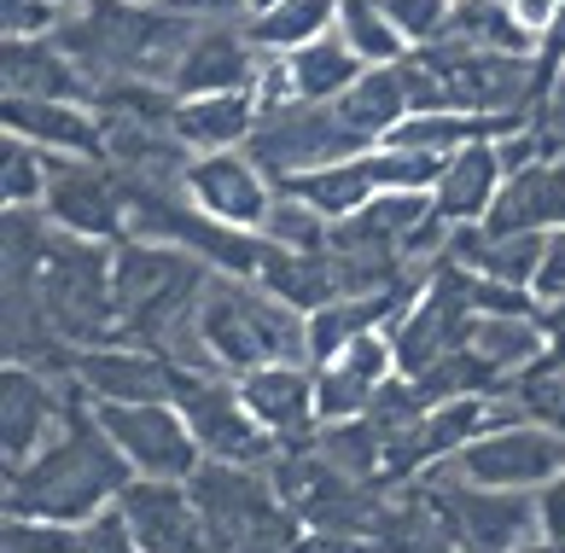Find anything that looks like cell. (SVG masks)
Wrapping results in <instances>:
<instances>
[{
	"instance_id": "cell-1",
	"label": "cell",
	"mask_w": 565,
	"mask_h": 553,
	"mask_svg": "<svg viewBox=\"0 0 565 553\" xmlns=\"http://www.w3.org/2000/svg\"><path fill=\"white\" fill-rule=\"evenodd\" d=\"M129 483H135V466L122 460V449L106 437L94 402L76 391L71 408H65V425H58V437L30 466L7 472V513L82 530V524H94L99 513H111Z\"/></svg>"
},
{
	"instance_id": "cell-2",
	"label": "cell",
	"mask_w": 565,
	"mask_h": 553,
	"mask_svg": "<svg viewBox=\"0 0 565 553\" xmlns=\"http://www.w3.org/2000/svg\"><path fill=\"white\" fill-rule=\"evenodd\" d=\"M204 24L163 12L158 0H88L82 12H65L53 41L76 59V71L94 88H117V82H152L170 88L175 65L199 41Z\"/></svg>"
},
{
	"instance_id": "cell-3",
	"label": "cell",
	"mask_w": 565,
	"mask_h": 553,
	"mask_svg": "<svg viewBox=\"0 0 565 553\" xmlns=\"http://www.w3.org/2000/svg\"><path fill=\"white\" fill-rule=\"evenodd\" d=\"M211 263L181 245L158 240H122L111 263V297H117V344L140 350H170L181 332L199 327V304L211 286Z\"/></svg>"
},
{
	"instance_id": "cell-4",
	"label": "cell",
	"mask_w": 565,
	"mask_h": 553,
	"mask_svg": "<svg viewBox=\"0 0 565 553\" xmlns=\"http://www.w3.org/2000/svg\"><path fill=\"white\" fill-rule=\"evenodd\" d=\"M199 338L234 379L280 361H309V315L280 304L245 274H211L199 304Z\"/></svg>"
},
{
	"instance_id": "cell-5",
	"label": "cell",
	"mask_w": 565,
	"mask_h": 553,
	"mask_svg": "<svg viewBox=\"0 0 565 553\" xmlns=\"http://www.w3.org/2000/svg\"><path fill=\"white\" fill-rule=\"evenodd\" d=\"M204 519V553H298L303 524L280 501L268 466H227L204 460L186 478Z\"/></svg>"
},
{
	"instance_id": "cell-6",
	"label": "cell",
	"mask_w": 565,
	"mask_h": 553,
	"mask_svg": "<svg viewBox=\"0 0 565 553\" xmlns=\"http://www.w3.org/2000/svg\"><path fill=\"white\" fill-rule=\"evenodd\" d=\"M426 489H431V507L449 524L460 553H525L542 542V496L467 483L449 466H431Z\"/></svg>"
},
{
	"instance_id": "cell-7",
	"label": "cell",
	"mask_w": 565,
	"mask_h": 553,
	"mask_svg": "<svg viewBox=\"0 0 565 553\" xmlns=\"http://www.w3.org/2000/svg\"><path fill=\"white\" fill-rule=\"evenodd\" d=\"M250 163L263 169L268 181H291V176H309V169H332V163H355L373 152L367 135L350 129V117L332 105H286V111H268L257 123V135L245 140Z\"/></svg>"
},
{
	"instance_id": "cell-8",
	"label": "cell",
	"mask_w": 565,
	"mask_h": 553,
	"mask_svg": "<svg viewBox=\"0 0 565 553\" xmlns=\"http://www.w3.org/2000/svg\"><path fill=\"white\" fill-rule=\"evenodd\" d=\"M175 408L186 419V432L199 437L204 460L268 466L286 449V443L263 432V419L239 396V379H227V373H175Z\"/></svg>"
},
{
	"instance_id": "cell-9",
	"label": "cell",
	"mask_w": 565,
	"mask_h": 553,
	"mask_svg": "<svg viewBox=\"0 0 565 553\" xmlns=\"http://www.w3.org/2000/svg\"><path fill=\"white\" fill-rule=\"evenodd\" d=\"M41 210L82 240L122 245L129 240V187L106 158H53L47 152V199Z\"/></svg>"
},
{
	"instance_id": "cell-10",
	"label": "cell",
	"mask_w": 565,
	"mask_h": 553,
	"mask_svg": "<svg viewBox=\"0 0 565 553\" xmlns=\"http://www.w3.org/2000/svg\"><path fill=\"white\" fill-rule=\"evenodd\" d=\"M455 478L484 483V489H525L542 496L554 478H565V437L542 432V425L519 419V425H490L478 443H467L455 460H444Z\"/></svg>"
},
{
	"instance_id": "cell-11",
	"label": "cell",
	"mask_w": 565,
	"mask_h": 553,
	"mask_svg": "<svg viewBox=\"0 0 565 553\" xmlns=\"http://www.w3.org/2000/svg\"><path fill=\"white\" fill-rule=\"evenodd\" d=\"M106 437L122 449V460L135 466V478H170L186 483L204 466L199 437L186 432V419L175 402H146V408H122V402H94Z\"/></svg>"
},
{
	"instance_id": "cell-12",
	"label": "cell",
	"mask_w": 565,
	"mask_h": 553,
	"mask_svg": "<svg viewBox=\"0 0 565 553\" xmlns=\"http://www.w3.org/2000/svg\"><path fill=\"white\" fill-rule=\"evenodd\" d=\"M71 396H76V379L58 391V373L7 368V379H0V455H7V472L30 466L58 437Z\"/></svg>"
},
{
	"instance_id": "cell-13",
	"label": "cell",
	"mask_w": 565,
	"mask_h": 553,
	"mask_svg": "<svg viewBox=\"0 0 565 553\" xmlns=\"http://www.w3.org/2000/svg\"><path fill=\"white\" fill-rule=\"evenodd\" d=\"M71 379L88 402H122V408H146V402H175V368L158 350L140 344H94L71 355Z\"/></svg>"
},
{
	"instance_id": "cell-14",
	"label": "cell",
	"mask_w": 565,
	"mask_h": 553,
	"mask_svg": "<svg viewBox=\"0 0 565 553\" xmlns=\"http://www.w3.org/2000/svg\"><path fill=\"white\" fill-rule=\"evenodd\" d=\"M186 199H193L204 216H216V222L239 227V233H257L268 204H275V181L250 163L245 146L239 152H204V158H193V169H186Z\"/></svg>"
},
{
	"instance_id": "cell-15",
	"label": "cell",
	"mask_w": 565,
	"mask_h": 553,
	"mask_svg": "<svg viewBox=\"0 0 565 553\" xmlns=\"http://www.w3.org/2000/svg\"><path fill=\"white\" fill-rule=\"evenodd\" d=\"M117 513L135 530L140 553H204V519H199V501L186 483L135 478L117 496Z\"/></svg>"
},
{
	"instance_id": "cell-16",
	"label": "cell",
	"mask_w": 565,
	"mask_h": 553,
	"mask_svg": "<svg viewBox=\"0 0 565 553\" xmlns=\"http://www.w3.org/2000/svg\"><path fill=\"white\" fill-rule=\"evenodd\" d=\"M268 65V53L250 41L245 24H222V30H199V41L186 47V59L170 76L175 99H204V94H250Z\"/></svg>"
},
{
	"instance_id": "cell-17",
	"label": "cell",
	"mask_w": 565,
	"mask_h": 553,
	"mask_svg": "<svg viewBox=\"0 0 565 553\" xmlns=\"http://www.w3.org/2000/svg\"><path fill=\"white\" fill-rule=\"evenodd\" d=\"M245 408L263 419V432L275 443H309L321 432V408H316V361H280V368H257L239 379Z\"/></svg>"
},
{
	"instance_id": "cell-18",
	"label": "cell",
	"mask_w": 565,
	"mask_h": 553,
	"mask_svg": "<svg viewBox=\"0 0 565 553\" xmlns=\"http://www.w3.org/2000/svg\"><path fill=\"white\" fill-rule=\"evenodd\" d=\"M7 135L41 146L53 158H106V117L76 99H0Z\"/></svg>"
},
{
	"instance_id": "cell-19",
	"label": "cell",
	"mask_w": 565,
	"mask_h": 553,
	"mask_svg": "<svg viewBox=\"0 0 565 553\" xmlns=\"http://www.w3.org/2000/svg\"><path fill=\"white\" fill-rule=\"evenodd\" d=\"M0 76H7V99H76V105L99 99V88L76 71V59L58 47L53 35L7 41V53H0Z\"/></svg>"
},
{
	"instance_id": "cell-20",
	"label": "cell",
	"mask_w": 565,
	"mask_h": 553,
	"mask_svg": "<svg viewBox=\"0 0 565 553\" xmlns=\"http://www.w3.org/2000/svg\"><path fill=\"white\" fill-rule=\"evenodd\" d=\"M542 251H548V233H495L484 222L449 233V257L460 268L484 274V280H501V286H519V291H536Z\"/></svg>"
},
{
	"instance_id": "cell-21",
	"label": "cell",
	"mask_w": 565,
	"mask_h": 553,
	"mask_svg": "<svg viewBox=\"0 0 565 553\" xmlns=\"http://www.w3.org/2000/svg\"><path fill=\"white\" fill-rule=\"evenodd\" d=\"M501 187H508V169H501V158H495V140H478V146H460V152L444 163V176H437V187H431V204L449 227H472L495 210Z\"/></svg>"
},
{
	"instance_id": "cell-22",
	"label": "cell",
	"mask_w": 565,
	"mask_h": 553,
	"mask_svg": "<svg viewBox=\"0 0 565 553\" xmlns=\"http://www.w3.org/2000/svg\"><path fill=\"white\" fill-rule=\"evenodd\" d=\"M484 227H495V233H559L565 227V158H542L531 169H519V176H508Z\"/></svg>"
},
{
	"instance_id": "cell-23",
	"label": "cell",
	"mask_w": 565,
	"mask_h": 553,
	"mask_svg": "<svg viewBox=\"0 0 565 553\" xmlns=\"http://www.w3.org/2000/svg\"><path fill=\"white\" fill-rule=\"evenodd\" d=\"M250 280H257L263 291H275L280 304H291L298 315H316L339 297V274H332L327 251H286V245H268V240L257 251V274H250Z\"/></svg>"
},
{
	"instance_id": "cell-24",
	"label": "cell",
	"mask_w": 565,
	"mask_h": 553,
	"mask_svg": "<svg viewBox=\"0 0 565 553\" xmlns=\"http://www.w3.org/2000/svg\"><path fill=\"white\" fill-rule=\"evenodd\" d=\"M257 123H263L257 88L250 94H204V99H181L175 135L204 158V152H239V146L257 135Z\"/></svg>"
},
{
	"instance_id": "cell-25",
	"label": "cell",
	"mask_w": 565,
	"mask_h": 553,
	"mask_svg": "<svg viewBox=\"0 0 565 553\" xmlns=\"http://www.w3.org/2000/svg\"><path fill=\"white\" fill-rule=\"evenodd\" d=\"M286 76H291V94L303 105H332L367 76V65L355 59L350 41L332 30L321 41H309V47H298V53H286Z\"/></svg>"
},
{
	"instance_id": "cell-26",
	"label": "cell",
	"mask_w": 565,
	"mask_h": 553,
	"mask_svg": "<svg viewBox=\"0 0 565 553\" xmlns=\"http://www.w3.org/2000/svg\"><path fill=\"white\" fill-rule=\"evenodd\" d=\"M275 193H291V199H303L316 216L327 222H350L355 210H367L373 199H380V181H373V169L367 158H355V163H332V169H309V176H291L280 181Z\"/></svg>"
},
{
	"instance_id": "cell-27",
	"label": "cell",
	"mask_w": 565,
	"mask_h": 553,
	"mask_svg": "<svg viewBox=\"0 0 565 553\" xmlns=\"http://www.w3.org/2000/svg\"><path fill=\"white\" fill-rule=\"evenodd\" d=\"M250 41L268 53V59H286L339 30V0H275V7L250 12Z\"/></svg>"
},
{
	"instance_id": "cell-28",
	"label": "cell",
	"mask_w": 565,
	"mask_h": 553,
	"mask_svg": "<svg viewBox=\"0 0 565 553\" xmlns=\"http://www.w3.org/2000/svg\"><path fill=\"white\" fill-rule=\"evenodd\" d=\"M437 41H460V47H490V53H519L536 59V35L513 18L508 0H455V18Z\"/></svg>"
},
{
	"instance_id": "cell-29",
	"label": "cell",
	"mask_w": 565,
	"mask_h": 553,
	"mask_svg": "<svg viewBox=\"0 0 565 553\" xmlns=\"http://www.w3.org/2000/svg\"><path fill=\"white\" fill-rule=\"evenodd\" d=\"M339 35L355 47V59H362L367 71L403 65V59L414 53V47H408V35L385 18L380 0H339Z\"/></svg>"
},
{
	"instance_id": "cell-30",
	"label": "cell",
	"mask_w": 565,
	"mask_h": 553,
	"mask_svg": "<svg viewBox=\"0 0 565 553\" xmlns=\"http://www.w3.org/2000/svg\"><path fill=\"white\" fill-rule=\"evenodd\" d=\"M501 396L519 408V419H531V425H542V432L565 437V368H559V361L542 355L536 368L508 379V391H501Z\"/></svg>"
},
{
	"instance_id": "cell-31",
	"label": "cell",
	"mask_w": 565,
	"mask_h": 553,
	"mask_svg": "<svg viewBox=\"0 0 565 553\" xmlns=\"http://www.w3.org/2000/svg\"><path fill=\"white\" fill-rule=\"evenodd\" d=\"M0 199H7V210H41V199H47V152L41 146L7 135V146H0Z\"/></svg>"
},
{
	"instance_id": "cell-32",
	"label": "cell",
	"mask_w": 565,
	"mask_h": 553,
	"mask_svg": "<svg viewBox=\"0 0 565 553\" xmlns=\"http://www.w3.org/2000/svg\"><path fill=\"white\" fill-rule=\"evenodd\" d=\"M263 240L268 245H286V251H327L332 240V222L316 216L303 199H291V193H275V204H268V216H263Z\"/></svg>"
},
{
	"instance_id": "cell-33",
	"label": "cell",
	"mask_w": 565,
	"mask_h": 553,
	"mask_svg": "<svg viewBox=\"0 0 565 553\" xmlns=\"http://www.w3.org/2000/svg\"><path fill=\"white\" fill-rule=\"evenodd\" d=\"M449 158H431V152H408V146H380L367 152V169L380 181V193H431L437 176H444Z\"/></svg>"
},
{
	"instance_id": "cell-34",
	"label": "cell",
	"mask_w": 565,
	"mask_h": 553,
	"mask_svg": "<svg viewBox=\"0 0 565 553\" xmlns=\"http://www.w3.org/2000/svg\"><path fill=\"white\" fill-rule=\"evenodd\" d=\"M380 7H385L391 24L408 35V47H431L455 18V0H380Z\"/></svg>"
},
{
	"instance_id": "cell-35",
	"label": "cell",
	"mask_w": 565,
	"mask_h": 553,
	"mask_svg": "<svg viewBox=\"0 0 565 553\" xmlns=\"http://www.w3.org/2000/svg\"><path fill=\"white\" fill-rule=\"evenodd\" d=\"M76 536H82V530H71V524L12 519L7 513V536H0V547H7V553H76Z\"/></svg>"
},
{
	"instance_id": "cell-36",
	"label": "cell",
	"mask_w": 565,
	"mask_h": 553,
	"mask_svg": "<svg viewBox=\"0 0 565 553\" xmlns=\"http://www.w3.org/2000/svg\"><path fill=\"white\" fill-rule=\"evenodd\" d=\"M58 24H65L58 0H0V30H7V41H41Z\"/></svg>"
},
{
	"instance_id": "cell-37",
	"label": "cell",
	"mask_w": 565,
	"mask_h": 553,
	"mask_svg": "<svg viewBox=\"0 0 565 553\" xmlns=\"http://www.w3.org/2000/svg\"><path fill=\"white\" fill-rule=\"evenodd\" d=\"M158 7L175 12V18H193L204 30H222V24H250L257 0H158Z\"/></svg>"
},
{
	"instance_id": "cell-38",
	"label": "cell",
	"mask_w": 565,
	"mask_h": 553,
	"mask_svg": "<svg viewBox=\"0 0 565 553\" xmlns=\"http://www.w3.org/2000/svg\"><path fill=\"white\" fill-rule=\"evenodd\" d=\"M76 553H140V542H135V530L122 524V513L111 507V513H99L94 524H82Z\"/></svg>"
},
{
	"instance_id": "cell-39",
	"label": "cell",
	"mask_w": 565,
	"mask_h": 553,
	"mask_svg": "<svg viewBox=\"0 0 565 553\" xmlns=\"http://www.w3.org/2000/svg\"><path fill=\"white\" fill-rule=\"evenodd\" d=\"M536 304H565V227L548 233V251H542V274H536Z\"/></svg>"
},
{
	"instance_id": "cell-40",
	"label": "cell",
	"mask_w": 565,
	"mask_h": 553,
	"mask_svg": "<svg viewBox=\"0 0 565 553\" xmlns=\"http://www.w3.org/2000/svg\"><path fill=\"white\" fill-rule=\"evenodd\" d=\"M508 7H513V18H519V24H525V30L542 41V35H548V30L559 24L565 0H508Z\"/></svg>"
},
{
	"instance_id": "cell-41",
	"label": "cell",
	"mask_w": 565,
	"mask_h": 553,
	"mask_svg": "<svg viewBox=\"0 0 565 553\" xmlns=\"http://www.w3.org/2000/svg\"><path fill=\"white\" fill-rule=\"evenodd\" d=\"M298 553H385V547L367 542V536H327V530H303Z\"/></svg>"
},
{
	"instance_id": "cell-42",
	"label": "cell",
	"mask_w": 565,
	"mask_h": 553,
	"mask_svg": "<svg viewBox=\"0 0 565 553\" xmlns=\"http://www.w3.org/2000/svg\"><path fill=\"white\" fill-rule=\"evenodd\" d=\"M58 7H65V12H82V7H88V0H58Z\"/></svg>"
},
{
	"instance_id": "cell-43",
	"label": "cell",
	"mask_w": 565,
	"mask_h": 553,
	"mask_svg": "<svg viewBox=\"0 0 565 553\" xmlns=\"http://www.w3.org/2000/svg\"><path fill=\"white\" fill-rule=\"evenodd\" d=\"M263 7H275V0H257V12H263Z\"/></svg>"
}]
</instances>
